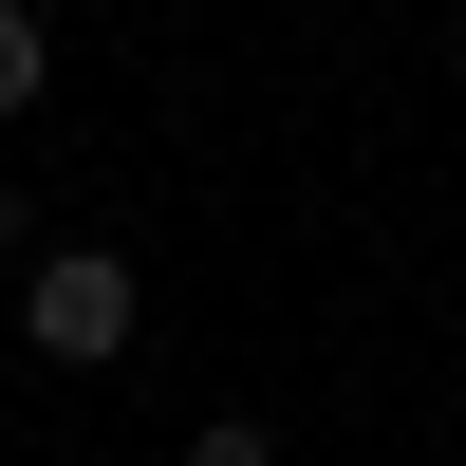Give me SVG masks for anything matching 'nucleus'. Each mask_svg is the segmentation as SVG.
<instances>
[{"instance_id":"obj_2","label":"nucleus","mask_w":466,"mask_h":466,"mask_svg":"<svg viewBox=\"0 0 466 466\" xmlns=\"http://www.w3.org/2000/svg\"><path fill=\"white\" fill-rule=\"evenodd\" d=\"M37 75H56V37H37V0H0V112H37Z\"/></svg>"},{"instance_id":"obj_4","label":"nucleus","mask_w":466,"mask_h":466,"mask_svg":"<svg viewBox=\"0 0 466 466\" xmlns=\"http://www.w3.org/2000/svg\"><path fill=\"white\" fill-rule=\"evenodd\" d=\"M0 261H19V280H37V206H19V187H0Z\"/></svg>"},{"instance_id":"obj_1","label":"nucleus","mask_w":466,"mask_h":466,"mask_svg":"<svg viewBox=\"0 0 466 466\" xmlns=\"http://www.w3.org/2000/svg\"><path fill=\"white\" fill-rule=\"evenodd\" d=\"M19 336H37V355H56V373H112V355H131V336H149V280H131V261H112V243H56V261H37V280H19Z\"/></svg>"},{"instance_id":"obj_3","label":"nucleus","mask_w":466,"mask_h":466,"mask_svg":"<svg viewBox=\"0 0 466 466\" xmlns=\"http://www.w3.org/2000/svg\"><path fill=\"white\" fill-rule=\"evenodd\" d=\"M168 466H280V430H243V410H206V430H187Z\"/></svg>"}]
</instances>
